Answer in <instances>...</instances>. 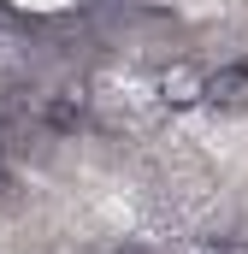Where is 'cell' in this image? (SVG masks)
<instances>
[{"label": "cell", "mask_w": 248, "mask_h": 254, "mask_svg": "<svg viewBox=\"0 0 248 254\" xmlns=\"http://www.w3.org/2000/svg\"><path fill=\"white\" fill-rule=\"evenodd\" d=\"M201 107L213 113H248V60H231L201 77Z\"/></svg>", "instance_id": "6da1fadb"}, {"label": "cell", "mask_w": 248, "mask_h": 254, "mask_svg": "<svg viewBox=\"0 0 248 254\" xmlns=\"http://www.w3.org/2000/svg\"><path fill=\"white\" fill-rule=\"evenodd\" d=\"M201 77H207V71H195V65H166V71H160V77H154V95H160V101H166V107H178V113H184V107H201Z\"/></svg>", "instance_id": "7a4b0ae2"}, {"label": "cell", "mask_w": 248, "mask_h": 254, "mask_svg": "<svg viewBox=\"0 0 248 254\" xmlns=\"http://www.w3.org/2000/svg\"><path fill=\"white\" fill-rule=\"evenodd\" d=\"M42 119H48V130H60V136L83 130V119H89V101H83V89H65V95H54V101L42 107Z\"/></svg>", "instance_id": "3957f363"}]
</instances>
